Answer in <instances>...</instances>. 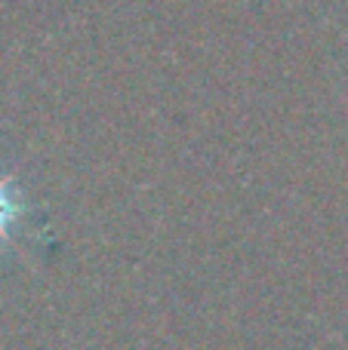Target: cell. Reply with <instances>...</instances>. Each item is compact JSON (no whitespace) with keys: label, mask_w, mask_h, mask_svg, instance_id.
I'll use <instances>...</instances> for the list:
<instances>
[{"label":"cell","mask_w":348,"mask_h":350,"mask_svg":"<svg viewBox=\"0 0 348 350\" xmlns=\"http://www.w3.org/2000/svg\"><path fill=\"white\" fill-rule=\"evenodd\" d=\"M25 212H28V206H25L22 193H18L6 178H0V243L10 240L12 228L25 218Z\"/></svg>","instance_id":"cell-1"}]
</instances>
